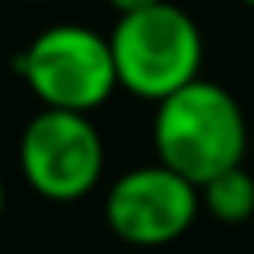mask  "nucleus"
<instances>
[{"mask_svg": "<svg viewBox=\"0 0 254 254\" xmlns=\"http://www.w3.org/2000/svg\"><path fill=\"white\" fill-rule=\"evenodd\" d=\"M112 67L120 90L138 101L161 105L176 90L202 79L206 41L198 23L180 4H153V8L120 15L109 34Z\"/></svg>", "mask_w": 254, "mask_h": 254, "instance_id": "obj_2", "label": "nucleus"}, {"mask_svg": "<svg viewBox=\"0 0 254 254\" xmlns=\"http://www.w3.org/2000/svg\"><path fill=\"white\" fill-rule=\"evenodd\" d=\"M4 206H8V190H4V180H0V217H4Z\"/></svg>", "mask_w": 254, "mask_h": 254, "instance_id": "obj_8", "label": "nucleus"}, {"mask_svg": "<svg viewBox=\"0 0 254 254\" xmlns=\"http://www.w3.org/2000/svg\"><path fill=\"white\" fill-rule=\"evenodd\" d=\"M15 71L41 109L56 112L90 116L120 90L109 38L82 23L45 26L15 56Z\"/></svg>", "mask_w": 254, "mask_h": 254, "instance_id": "obj_3", "label": "nucleus"}, {"mask_svg": "<svg viewBox=\"0 0 254 254\" xmlns=\"http://www.w3.org/2000/svg\"><path fill=\"white\" fill-rule=\"evenodd\" d=\"M30 4H34V0H30Z\"/></svg>", "mask_w": 254, "mask_h": 254, "instance_id": "obj_10", "label": "nucleus"}, {"mask_svg": "<svg viewBox=\"0 0 254 254\" xmlns=\"http://www.w3.org/2000/svg\"><path fill=\"white\" fill-rule=\"evenodd\" d=\"M19 172L49 202H79L105 176V138L79 112L41 109L19 135Z\"/></svg>", "mask_w": 254, "mask_h": 254, "instance_id": "obj_4", "label": "nucleus"}, {"mask_svg": "<svg viewBox=\"0 0 254 254\" xmlns=\"http://www.w3.org/2000/svg\"><path fill=\"white\" fill-rule=\"evenodd\" d=\"M243 4H251V8H254V0H243Z\"/></svg>", "mask_w": 254, "mask_h": 254, "instance_id": "obj_9", "label": "nucleus"}, {"mask_svg": "<svg viewBox=\"0 0 254 254\" xmlns=\"http://www.w3.org/2000/svg\"><path fill=\"white\" fill-rule=\"evenodd\" d=\"M198 194L202 209L221 224H243L254 217V176L243 165L209 180L206 187H198Z\"/></svg>", "mask_w": 254, "mask_h": 254, "instance_id": "obj_6", "label": "nucleus"}, {"mask_svg": "<svg viewBox=\"0 0 254 254\" xmlns=\"http://www.w3.org/2000/svg\"><path fill=\"white\" fill-rule=\"evenodd\" d=\"M112 11H120V15H131V11H142V8H153V4H161V0H105Z\"/></svg>", "mask_w": 254, "mask_h": 254, "instance_id": "obj_7", "label": "nucleus"}, {"mask_svg": "<svg viewBox=\"0 0 254 254\" xmlns=\"http://www.w3.org/2000/svg\"><path fill=\"white\" fill-rule=\"evenodd\" d=\"M247 116L243 105L213 79H194L176 90L153 112V153L157 165L206 187L221 172L247 157Z\"/></svg>", "mask_w": 254, "mask_h": 254, "instance_id": "obj_1", "label": "nucleus"}, {"mask_svg": "<svg viewBox=\"0 0 254 254\" xmlns=\"http://www.w3.org/2000/svg\"><path fill=\"white\" fill-rule=\"evenodd\" d=\"M202 213L198 187L165 165H138L112 180L105 194V224L127 247L157 251L190 232Z\"/></svg>", "mask_w": 254, "mask_h": 254, "instance_id": "obj_5", "label": "nucleus"}]
</instances>
